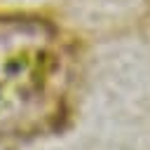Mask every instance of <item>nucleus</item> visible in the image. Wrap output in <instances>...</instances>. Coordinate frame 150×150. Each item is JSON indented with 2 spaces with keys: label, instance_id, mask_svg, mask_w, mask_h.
<instances>
[]
</instances>
